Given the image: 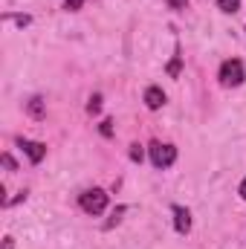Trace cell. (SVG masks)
Segmentation results:
<instances>
[{
	"instance_id": "obj_10",
	"label": "cell",
	"mask_w": 246,
	"mask_h": 249,
	"mask_svg": "<svg viewBox=\"0 0 246 249\" xmlns=\"http://www.w3.org/2000/svg\"><path fill=\"white\" fill-rule=\"evenodd\" d=\"M84 3H87V0H67V3H64V9H67V12H78Z\"/></svg>"
},
{
	"instance_id": "obj_17",
	"label": "cell",
	"mask_w": 246,
	"mask_h": 249,
	"mask_svg": "<svg viewBox=\"0 0 246 249\" xmlns=\"http://www.w3.org/2000/svg\"><path fill=\"white\" fill-rule=\"evenodd\" d=\"M241 197H244V200H246V180H244V183H241Z\"/></svg>"
},
{
	"instance_id": "obj_5",
	"label": "cell",
	"mask_w": 246,
	"mask_h": 249,
	"mask_svg": "<svg viewBox=\"0 0 246 249\" xmlns=\"http://www.w3.org/2000/svg\"><path fill=\"white\" fill-rule=\"evenodd\" d=\"M174 226H177V232H180V235H185V232L191 229V214H188V209L174 206Z\"/></svg>"
},
{
	"instance_id": "obj_13",
	"label": "cell",
	"mask_w": 246,
	"mask_h": 249,
	"mask_svg": "<svg viewBox=\"0 0 246 249\" xmlns=\"http://www.w3.org/2000/svg\"><path fill=\"white\" fill-rule=\"evenodd\" d=\"M171 9H185V0H165Z\"/></svg>"
},
{
	"instance_id": "obj_2",
	"label": "cell",
	"mask_w": 246,
	"mask_h": 249,
	"mask_svg": "<svg viewBox=\"0 0 246 249\" xmlns=\"http://www.w3.org/2000/svg\"><path fill=\"white\" fill-rule=\"evenodd\" d=\"M78 206H81L87 214H102V212L107 209V194H105L102 188H90V191H84V194L78 197Z\"/></svg>"
},
{
	"instance_id": "obj_11",
	"label": "cell",
	"mask_w": 246,
	"mask_h": 249,
	"mask_svg": "<svg viewBox=\"0 0 246 249\" xmlns=\"http://www.w3.org/2000/svg\"><path fill=\"white\" fill-rule=\"evenodd\" d=\"M130 160L133 162H142V148L139 145H130Z\"/></svg>"
},
{
	"instance_id": "obj_16",
	"label": "cell",
	"mask_w": 246,
	"mask_h": 249,
	"mask_svg": "<svg viewBox=\"0 0 246 249\" xmlns=\"http://www.w3.org/2000/svg\"><path fill=\"white\" fill-rule=\"evenodd\" d=\"M3 249H15V244H12V238H6V241H3Z\"/></svg>"
},
{
	"instance_id": "obj_15",
	"label": "cell",
	"mask_w": 246,
	"mask_h": 249,
	"mask_svg": "<svg viewBox=\"0 0 246 249\" xmlns=\"http://www.w3.org/2000/svg\"><path fill=\"white\" fill-rule=\"evenodd\" d=\"M110 124H113V122H102V133H105V136H110V133H113V127H110Z\"/></svg>"
},
{
	"instance_id": "obj_4",
	"label": "cell",
	"mask_w": 246,
	"mask_h": 249,
	"mask_svg": "<svg viewBox=\"0 0 246 249\" xmlns=\"http://www.w3.org/2000/svg\"><path fill=\"white\" fill-rule=\"evenodd\" d=\"M20 148L26 151V157H29L32 162H41V160L47 157V148H44L41 142H32V139H20Z\"/></svg>"
},
{
	"instance_id": "obj_12",
	"label": "cell",
	"mask_w": 246,
	"mask_h": 249,
	"mask_svg": "<svg viewBox=\"0 0 246 249\" xmlns=\"http://www.w3.org/2000/svg\"><path fill=\"white\" fill-rule=\"evenodd\" d=\"M3 165H6V168H9V171H15V160H12V157H9V154H3Z\"/></svg>"
},
{
	"instance_id": "obj_7",
	"label": "cell",
	"mask_w": 246,
	"mask_h": 249,
	"mask_svg": "<svg viewBox=\"0 0 246 249\" xmlns=\"http://www.w3.org/2000/svg\"><path fill=\"white\" fill-rule=\"evenodd\" d=\"M99 110H102V96L96 93V96H90V102H87V113H90V116H96Z\"/></svg>"
},
{
	"instance_id": "obj_3",
	"label": "cell",
	"mask_w": 246,
	"mask_h": 249,
	"mask_svg": "<svg viewBox=\"0 0 246 249\" xmlns=\"http://www.w3.org/2000/svg\"><path fill=\"white\" fill-rule=\"evenodd\" d=\"M174 160H177V148H174V145L151 142V162H154L157 168H168V165H174Z\"/></svg>"
},
{
	"instance_id": "obj_9",
	"label": "cell",
	"mask_w": 246,
	"mask_h": 249,
	"mask_svg": "<svg viewBox=\"0 0 246 249\" xmlns=\"http://www.w3.org/2000/svg\"><path fill=\"white\" fill-rule=\"evenodd\" d=\"M217 6H220L223 12H238V6H241V0H217Z\"/></svg>"
},
{
	"instance_id": "obj_14",
	"label": "cell",
	"mask_w": 246,
	"mask_h": 249,
	"mask_svg": "<svg viewBox=\"0 0 246 249\" xmlns=\"http://www.w3.org/2000/svg\"><path fill=\"white\" fill-rule=\"evenodd\" d=\"M168 72H171V75H177V72H180V61H177V58L171 61V67H168Z\"/></svg>"
},
{
	"instance_id": "obj_8",
	"label": "cell",
	"mask_w": 246,
	"mask_h": 249,
	"mask_svg": "<svg viewBox=\"0 0 246 249\" xmlns=\"http://www.w3.org/2000/svg\"><path fill=\"white\" fill-rule=\"evenodd\" d=\"M29 113H32L35 119H41V116H44V102H41V99H32V102H29Z\"/></svg>"
},
{
	"instance_id": "obj_1",
	"label": "cell",
	"mask_w": 246,
	"mask_h": 249,
	"mask_svg": "<svg viewBox=\"0 0 246 249\" xmlns=\"http://www.w3.org/2000/svg\"><path fill=\"white\" fill-rule=\"evenodd\" d=\"M244 78H246L244 61H238V58L223 61V67H220V84H226V87H241Z\"/></svg>"
},
{
	"instance_id": "obj_6",
	"label": "cell",
	"mask_w": 246,
	"mask_h": 249,
	"mask_svg": "<svg viewBox=\"0 0 246 249\" xmlns=\"http://www.w3.org/2000/svg\"><path fill=\"white\" fill-rule=\"evenodd\" d=\"M145 105H148L151 110H159V107L165 105V93H162L159 87H148V90H145Z\"/></svg>"
}]
</instances>
